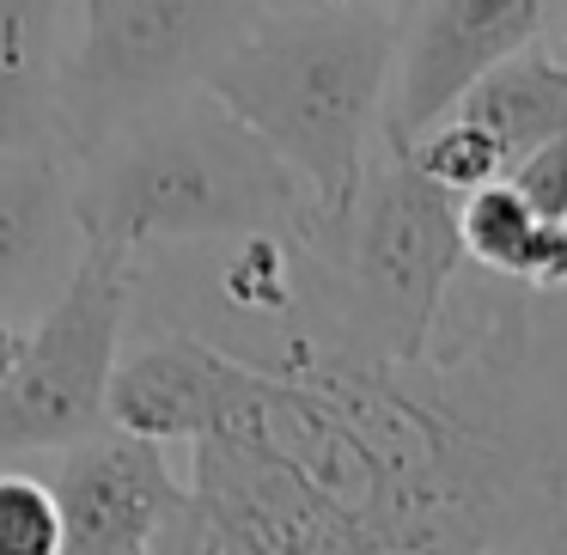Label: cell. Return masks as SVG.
<instances>
[{"instance_id": "cell-2", "label": "cell", "mask_w": 567, "mask_h": 555, "mask_svg": "<svg viewBox=\"0 0 567 555\" xmlns=\"http://www.w3.org/2000/svg\"><path fill=\"white\" fill-rule=\"evenodd\" d=\"M74 226L128 257L184 238H299L311 196L214 92H177L92 141L68 172Z\"/></svg>"}, {"instance_id": "cell-4", "label": "cell", "mask_w": 567, "mask_h": 555, "mask_svg": "<svg viewBox=\"0 0 567 555\" xmlns=\"http://www.w3.org/2000/svg\"><path fill=\"white\" fill-rule=\"evenodd\" d=\"M403 13H262L202 92L226 104L306 184L311 214L348 208L379 141Z\"/></svg>"}, {"instance_id": "cell-16", "label": "cell", "mask_w": 567, "mask_h": 555, "mask_svg": "<svg viewBox=\"0 0 567 555\" xmlns=\"http://www.w3.org/2000/svg\"><path fill=\"white\" fill-rule=\"evenodd\" d=\"M501 177L525 196V208L537 214V220H561L567 214V135L537 141V147L518 153Z\"/></svg>"}, {"instance_id": "cell-13", "label": "cell", "mask_w": 567, "mask_h": 555, "mask_svg": "<svg viewBox=\"0 0 567 555\" xmlns=\"http://www.w3.org/2000/svg\"><path fill=\"white\" fill-rule=\"evenodd\" d=\"M530 233H537V214L525 208V196L506 177H488V184L457 196V245H464V263L488 269L494 281H518Z\"/></svg>"}, {"instance_id": "cell-5", "label": "cell", "mask_w": 567, "mask_h": 555, "mask_svg": "<svg viewBox=\"0 0 567 555\" xmlns=\"http://www.w3.org/2000/svg\"><path fill=\"white\" fill-rule=\"evenodd\" d=\"M80 43L62 55L68 160L153 104L196 92L262 19V0H74Z\"/></svg>"}, {"instance_id": "cell-15", "label": "cell", "mask_w": 567, "mask_h": 555, "mask_svg": "<svg viewBox=\"0 0 567 555\" xmlns=\"http://www.w3.org/2000/svg\"><path fill=\"white\" fill-rule=\"evenodd\" d=\"M0 555H62L55 489L13 464H0Z\"/></svg>"}, {"instance_id": "cell-17", "label": "cell", "mask_w": 567, "mask_h": 555, "mask_svg": "<svg viewBox=\"0 0 567 555\" xmlns=\"http://www.w3.org/2000/svg\"><path fill=\"white\" fill-rule=\"evenodd\" d=\"M518 287H530V294H567V214L561 220H537Z\"/></svg>"}, {"instance_id": "cell-1", "label": "cell", "mask_w": 567, "mask_h": 555, "mask_svg": "<svg viewBox=\"0 0 567 555\" xmlns=\"http://www.w3.org/2000/svg\"><path fill=\"white\" fill-rule=\"evenodd\" d=\"M159 549H482L513 537L525 458L488 397L421 360L287 354L226 428L202 433Z\"/></svg>"}, {"instance_id": "cell-18", "label": "cell", "mask_w": 567, "mask_h": 555, "mask_svg": "<svg viewBox=\"0 0 567 555\" xmlns=\"http://www.w3.org/2000/svg\"><path fill=\"white\" fill-rule=\"evenodd\" d=\"M415 0H262V13H409Z\"/></svg>"}, {"instance_id": "cell-8", "label": "cell", "mask_w": 567, "mask_h": 555, "mask_svg": "<svg viewBox=\"0 0 567 555\" xmlns=\"http://www.w3.org/2000/svg\"><path fill=\"white\" fill-rule=\"evenodd\" d=\"M50 489L62 506V549L74 555H147L184 513V482L165 458V440L111 421L55 452Z\"/></svg>"}, {"instance_id": "cell-9", "label": "cell", "mask_w": 567, "mask_h": 555, "mask_svg": "<svg viewBox=\"0 0 567 555\" xmlns=\"http://www.w3.org/2000/svg\"><path fill=\"white\" fill-rule=\"evenodd\" d=\"M262 384H269V367L257 360H238L184 330H159L141 348L116 354L111 384H104V421L165 445L202 440L257 403Z\"/></svg>"}, {"instance_id": "cell-11", "label": "cell", "mask_w": 567, "mask_h": 555, "mask_svg": "<svg viewBox=\"0 0 567 555\" xmlns=\"http://www.w3.org/2000/svg\"><path fill=\"white\" fill-rule=\"evenodd\" d=\"M62 7L68 0H0V153L68 160Z\"/></svg>"}, {"instance_id": "cell-19", "label": "cell", "mask_w": 567, "mask_h": 555, "mask_svg": "<svg viewBox=\"0 0 567 555\" xmlns=\"http://www.w3.org/2000/svg\"><path fill=\"white\" fill-rule=\"evenodd\" d=\"M19 348H25V323L0 318V379H7V367L19 360Z\"/></svg>"}, {"instance_id": "cell-12", "label": "cell", "mask_w": 567, "mask_h": 555, "mask_svg": "<svg viewBox=\"0 0 567 555\" xmlns=\"http://www.w3.org/2000/svg\"><path fill=\"white\" fill-rule=\"evenodd\" d=\"M452 111H464L470 123H482L501 141L506 165L518 153H530L537 141L567 135V62H555L537 38L525 50L501 55L494 68H482L464 92H457Z\"/></svg>"}, {"instance_id": "cell-6", "label": "cell", "mask_w": 567, "mask_h": 555, "mask_svg": "<svg viewBox=\"0 0 567 555\" xmlns=\"http://www.w3.org/2000/svg\"><path fill=\"white\" fill-rule=\"evenodd\" d=\"M135 269L141 257L80 238L62 294L38 311L19 360L0 379V464L62 452L92 428H104V384L123 354Z\"/></svg>"}, {"instance_id": "cell-7", "label": "cell", "mask_w": 567, "mask_h": 555, "mask_svg": "<svg viewBox=\"0 0 567 555\" xmlns=\"http://www.w3.org/2000/svg\"><path fill=\"white\" fill-rule=\"evenodd\" d=\"M555 0H415L409 31H396V68L384 92L379 135L409 147L427 123H440L457 92L501 55L543 38Z\"/></svg>"}, {"instance_id": "cell-3", "label": "cell", "mask_w": 567, "mask_h": 555, "mask_svg": "<svg viewBox=\"0 0 567 555\" xmlns=\"http://www.w3.org/2000/svg\"><path fill=\"white\" fill-rule=\"evenodd\" d=\"M287 250L293 281H306V311H318V323L293 330V354L348 367L433 354L445 294L464 269L457 196L403 147L372 141L348 208L311 214Z\"/></svg>"}, {"instance_id": "cell-14", "label": "cell", "mask_w": 567, "mask_h": 555, "mask_svg": "<svg viewBox=\"0 0 567 555\" xmlns=\"http://www.w3.org/2000/svg\"><path fill=\"white\" fill-rule=\"evenodd\" d=\"M403 153L433 177V184L452 189V196H464V189H476V184H488V177H501V172H506L501 141H494L482 123H470L464 111H445L440 123H427Z\"/></svg>"}, {"instance_id": "cell-10", "label": "cell", "mask_w": 567, "mask_h": 555, "mask_svg": "<svg viewBox=\"0 0 567 555\" xmlns=\"http://www.w3.org/2000/svg\"><path fill=\"white\" fill-rule=\"evenodd\" d=\"M80 257L68 160L0 153V318H38Z\"/></svg>"}]
</instances>
